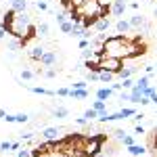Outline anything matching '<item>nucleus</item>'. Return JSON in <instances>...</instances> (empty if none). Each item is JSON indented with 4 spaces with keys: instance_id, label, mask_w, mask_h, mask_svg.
I'll return each instance as SVG.
<instances>
[{
    "instance_id": "21",
    "label": "nucleus",
    "mask_w": 157,
    "mask_h": 157,
    "mask_svg": "<svg viewBox=\"0 0 157 157\" xmlns=\"http://www.w3.org/2000/svg\"><path fill=\"white\" fill-rule=\"evenodd\" d=\"M52 115H55V117H67L69 111H67V107H57L55 111H52Z\"/></svg>"
},
{
    "instance_id": "35",
    "label": "nucleus",
    "mask_w": 157,
    "mask_h": 157,
    "mask_svg": "<svg viewBox=\"0 0 157 157\" xmlns=\"http://www.w3.org/2000/svg\"><path fill=\"white\" fill-rule=\"evenodd\" d=\"M57 97H69V88H59L57 90Z\"/></svg>"
},
{
    "instance_id": "16",
    "label": "nucleus",
    "mask_w": 157,
    "mask_h": 157,
    "mask_svg": "<svg viewBox=\"0 0 157 157\" xmlns=\"http://www.w3.org/2000/svg\"><path fill=\"white\" fill-rule=\"evenodd\" d=\"M134 73H136V67H124V69L117 73V78H120V80H126V78H132Z\"/></svg>"
},
{
    "instance_id": "39",
    "label": "nucleus",
    "mask_w": 157,
    "mask_h": 157,
    "mask_svg": "<svg viewBox=\"0 0 157 157\" xmlns=\"http://www.w3.org/2000/svg\"><path fill=\"white\" fill-rule=\"evenodd\" d=\"M44 75H46V78H55V75H57V71H55V69H46V71H44Z\"/></svg>"
},
{
    "instance_id": "43",
    "label": "nucleus",
    "mask_w": 157,
    "mask_h": 157,
    "mask_svg": "<svg viewBox=\"0 0 157 157\" xmlns=\"http://www.w3.org/2000/svg\"><path fill=\"white\" fill-rule=\"evenodd\" d=\"M111 88H113V92H117V90H124V86H121V84H113Z\"/></svg>"
},
{
    "instance_id": "42",
    "label": "nucleus",
    "mask_w": 157,
    "mask_h": 157,
    "mask_svg": "<svg viewBox=\"0 0 157 157\" xmlns=\"http://www.w3.org/2000/svg\"><path fill=\"white\" fill-rule=\"evenodd\" d=\"M134 132H136V134H145V128H143V126H136Z\"/></svg>"
},
{
    "instance_id": "20",
    "label": "nucleus",
    "mask_w": 157,
    "mask_h": 157,
    "mask_svg": "<svg viewBox=\"0 0 157 157\" xmlns=\"http://www.w3.org/2000/svg\"><path fill=\"white\" fill-rule=\"evenodd\" d=\"M120 113H121V120H126V117H134L136 109H132V107H124V109H120Z\"/></svg>"
},
{
    "instance_id": "30",
    "label": "nucleus",
    "mask_w": 157,
    "mask_h": 157,
    "mask_svg": "<svg viewBox=\"0 0 157 157\" xmlns=\"http://www.w3.org/2000/svg\"><path fill=\"white\" fill-rule=\"evenodd\" d=\"M9 151H11V143H9V140H2V143H0V155H2V153H9Z\"/></svg>"
},
{
    "instance_id": "11",
    "label": "nucleus",
    "mask_w": 157,
    "mask_h": 157,
    "mask_svg": "<svg viewBox=\"0 0 157 157\" xmlns=\"http://www.w3.org/2000/svg\"><path fill=\"white\" fill-rule=\"evenodd\" d=\"M88 97V90L86 88H71L69 90V98H75V101H82V98Z\"/></svg>"
},
{
    "instance_id": "36",
    "label": "nucleus",
    "mask_w": 157,
    "mask_h": 157,
    "mask_svg": "<svg viewBox=\"0 0 157 157\" xmlns=\"http://www.w3.org/2000/svg\"><path fill=\"white\" fill-rule=\"evenodd\" d=\"M75 124H78V126H86V124H88V120L82 115V117H75Z\"/></svg>"
},
{
    "instance_id": "46",
    "label": "nucleus",
    "mask_w": 157,
    "mask_h": 157,
    "mask_svg": "<svg viewBox=\"0 0 157 157\" xmlns=\"http://www.w3.org/2000/svg\"><path fill=\"white\" fill-rule=\"evenodd\" d=\"M153 157H157V153H153Z\"/></svg>"
},
{
    "instance_id": "40",
    "label": "nucleus",
    "mask_w": 157,
    "mask_h": 157,
    "mask_svg": "<svg viewBox=\"0 0 157 157\" xmlns=\"http://www.w3.org/2000/svg\"><path fill=\"white\" fill-rule=\"evenodd\" d=\"M149 103H151V98H149V97H143V98H140V105H143V107H145V105H149Z\"/></svg>"
},
{
    "instance_id": "38",
    "label": "nucleus",
    "mask_w": 157,
    "mask_h": 157,
    "mask_svg": "<svg viewBox=\"0 0 157 157\" xmlns=\"http://www.w3.org/2000/svg\"><path fill=\"white\" fill-rule=\"evenodd\" d=\"M19 149H21V145H19V143H17V140H15V143H11V151H15V153H17V151H19Z\"/></svg>"
},
{
    "instance_id": "17",
    "label": "nucleus",
    "mask_w": 157,
    "mask_h": 157,
    "mask_svg": "<svg viewBox=\"0 0 157 157\" xmlns=\"http://www.w3.org/2000/svg\"><path fill=\"white\" fill-rule=\"evenodd\" d=\"M92 109H94V111H98V113H101V111H107V101H101V98H97V101L92 103Z\"/></svg>"
},
{
    "instance_id": "24",
    "label": "nucleus",
    "mask_w": 157,
    "mask_h": 157,
    "mask_svg": "<svg viewBox=\"0 0 157 157\" xmlns=\"http://www.w3.org/2000/svg\"><path fill=\"white\" fill-rule=\"evenodd\" d=\"M29 121V115L27 113H17L15 115V124H27Z\"/></svg>"
},
{
    "instance_id": "1",
    "label": "nucleus",
    "mask_w": 157,
    "mask_h": 157,
    "mask_svg": "<svg viewBox=\"0 0 157 157\" xmlns=\"http://www.w3.org/2000/svg\"><path fill=\"white\" fill-rule=\"evenodd\" d=\"M103 50L109 57H117L121 61H128L130 55V38L126 34H115V36H109L103 42Z\"/></svg>"
},
{
    "instance_id": "25",
    "label": "nucleus",
    "mask_w": 157,
    "mask_h": 157,
    "mask_svg": "<svg viewBox=\"0 0 157 157\" xmlns=\"http://www.w3.org/2000/svg\"><path fill=\"white\" fill-rule=\"evenodd\" d=\"M134 84H136V82H134L132 78H126V80H121V86H124V90H132Z\"/></svg>"
},
{
    "instance_id": "10",
    "label": "nucleus",
    "mask_w": 157,
    "mask_h": 157,
    "mask_svg": "<svg viewBox=\"0 0 157 157\" xmlns=\"http://www.w3.org/2000/svg\"><path fill=\"white\" fill-rule=\"evenodd\" d=\"M115 29H117V34H128L132 27H130V21L128 19H117L115 21Z\"/></svg>"
},
{
    "instance_id": "15",
    "label": "nucleus",
    "mask_w": 157,
    "mask_h": 157,
    "mask_svg": "<svg viewBox=\"0 0 157 157\" xmlns=\"http://www.w3.org/2000/svg\"><path fill=\"white\" fill-rule=\"evenodd\" d=\"M128 21H130V27H136V29H140V27H143V23H145V17H140V15H132Z\"/></svg>"
},
{
    "instance_id": "27",
    "label": "nucleus",
    "mask_w": 157,
    "mask_h": 157,
    "mask_svg": "<svg viewBox=\"0 0 157 157\" xmlns=\"http://www.w3.org/2000/svg\"><path fill=\"white\" fill-rule=\"evenodd\" d=\"M140 98H143V94H138V92H132V90H130V103L140 105Z\"/></svg>"
},
{
    "instance_id": "28",
    "label": "nucleus",
    "mask_w": 157,
    "mask_h": 157,
    "mask_svg": "<svg viewBox=\"0 0 157 157\" xmlns=\"http://www.w3.org/2000/svg\"><path fill=\"white\" fill-rule=\"evenodd\" d=\"M120 143H121L124 147H130V145H134V136H130V134H126V136L121 138Z\"/></svg>"
},
{
    "instance_id": "7",
    "label": "nucleus",
    "mask_w": 157,
    "mask_h": 157,
    "mask_svg": "<svg viewBox=\"0 0 157 157\" xmlns=\"http://www.w3.org/2000/svg\"><path fill=\"white\" fill-rule=\"evenodd\" d=\"M109 27H111V21H109V17H98V21L94 23V29H97L98 34H105Z\"/></svg>"
},
{
    "instance_id": "32",
    "label": "nucleus",
    "mask_w": 157,
    "mask_h": 157,
    "mask_svg": "<svg viewBox=\"0 0 157 157\" xmlns=\"http://www.w3.org/2000/svg\"><path fill=\"white\" fill-rule=\"evenodd\" d=\"M55 19H57V23H65V21H67V13H63V11H61V13H57V17H55Z\"/></svg>"
},
{
    "instance_id": "45",
    "label": "nucleus",
    "mask_w": 157,
    "mask_h": 157,
    "mask_svg": "<svg viewBox=\"0 0 157 157\" xmlns=\"http://www.w3.org/2000/svg\"><path fill=\"white\" fill-rule=\"evenodd\" d=\"M4 115H6V111H4V109H0V120H4Z\"/></svg>"
},
{
    "instance_id": "41",
    "label": "nucleus",
    "mask_w": 157,
    "mask_h": 157,
    "mask_svg": "<svg viewBox=\"0 0 157 157\" xmlns=\"http://www.w3.org/2000/svg\"><path fill=\"white\" fill-rule=\"evenodd\" d=\"M4 121H9V124H13V121H15V115H9V113H6V115H4Z\"/></svg>"
},
{
    "instance_id": "3",
    "label": "nucleus",
    "mask_w": 157,
    "mask_h": 157,
    "mask_svg": "<svg viewBox=\"0 0 157 157\" xmlns=\"http://www.w3.org/2000/svg\"><path fill=\"white\" fill-rule=\"evenodd\" d=\"M80 11H82L84 17H101V6H98L97 0H84Z\"/></svg>"
},
{
    "instance_id": "34",
    "label": "nucleus",
    "mask_w": 157,
    "mask_h": 157,
    "mask_svg": "<svg viewBox=\"0 0 157 157\" xmlns=\"http://www.w3.org/2000/svg\"><path fill=\"white\" fill-rule=\"evenodd\" d=\"M113 136H115V138H117V140H121V138H124V136H126V132H124V130H120V128H117V130H113Z\"/></svg>"
},
{
    "instance_id": "5",
    "label": "nucleus",
    "mask_w": 157,
    "mask_h": 157,
    "mask_svg": "<svg viewBox=\"0 0 157 157\" xmlns=\"http://www.w3.org/2000/svg\"><path fill=\"white\" fill-rule=\"evenodd\" d=\"M61 132H63V128H52V126H50V128H44V130H42V138H44V140H57Z\"/></svg>"
},
{
    "instance_id": "12",
    "label": "nucleus",
    "mask_w": 157,
    "mask_h": 157,
    "mask_svg": "<svg viewBox=\"0 0 157 157\" xmlns=\"http://www.w3.org/2000/svg\"><path fill=\"white\" fill-rule=\"evenodd\" d=\"M117 75L115 73H111V71H105V69H101L98 71V80L103 82V84H113V80H115Z\"/></svg>"
},
{
    "instance_id": "13",
    "label": "nucleus",
    "mask_w": 157,
    "mask_h": 157,
    "mask_svg": "<svg viewBox=\"0 0 157 157\" xmlns=\"http://www.w3.org/2000/svg\"><path fill=\"white\" fill-rule=\"evenodd\" d=\"M113 97V88H98L97 90V98H101V101H109V98Z\"/></svg>"
},
{
    "instance_id": "18",
    "label": "nucleus",
    "mask_w": 157,
    "mask_h": 157,
    "mask_svg": "<svg viewBox=\"0 0 157 157\" xmlns=\"http://www.w3.org/2000/svg\"><path fill=\"white\" fill-rule=\"evenodd\" d=\"M48 29H50L48 23H38L36 25V34H38V36H46V34H48Z\"/></svg>"
},
{
    "instance_id": "2",
    "label": "nucleus",
    "mask_w": 157,
    "mask_h": 157,
    "mask_svg": "<svg viewBox=\"0 0 157 157\" xmlns=\"http://www.w3.org/2000/svg\"><path fill=\"white\" fill-rule=\"evenodd\" d=\"M101 69H105V71H111V73H117L124 69V61L117 59V57H109V55H105L103 59H101V63H98V71Z\"/></svg>"
},
{
    "instance_id": "4",
    "label": "nucleus",
    "mask_w": 157,
    "mask_h": 157,
    "mask_svg": "<svg viewBox=\"0 0 157 157\" xmlns=\"http://www.w3.org/2000/svg\"><path fill=\"white\" fill-rule=\"evenodd\" d=\"M128 9V4H126V0H113V4H111V15L113 17H124V13Z\"/></svg>"
},
{
    "instance_id": "6",
    "label": "nucleus",
    "mask_w": 157,
    "mask_h": 157,
    "mask_svg": "<svg viewBox=\"0 0 157 157\" xmlns=\"http://www.w3.org/2000/svg\"><path fill=\"white\" fill-rule=\"evenodd\" d=\"M55 61H57V52H55V50H46V52L42 55V59H40V65H44V67H52Z\"/></svg>"
},
{
    "instance_id": "26",
    "label": "nucleus",
    "mask_w": 157,
    "mask_h": 157,
    "mask_svg": "<svg viewBox=\"0 0 157 157\" xmlns=\"http://www.w3.org/2000/svg\"><path fill=\"white\" fill-rule=\"evenodd\" d=\"M17 157H34V151H32V149H19V151H17Z\"/></svg>"
},
{
    "instance_id": "14",
    "label": "nucleus",
    "mask_w": 157,
    "mask_h": 157,
    "mask_svg": "<svg viewBox=\"0 0 157 157\" xmlns=\"http://www.w3.org/2000/svg\"><path fill=\"white\" fill-rule=\"evenodd\" d=\"M11 9L15 13H23L27 9V0H11Z\"/></svg>"
},
{
    "instance_id": "8",
    "label": "nucleus",
    "mask_w": 157,
    "mask_h": 157,
    "mask_svg": "<svg viewBox=\"0 0 157 157\" xmlns=\"http://www.w3.org/2000/svg\"><path fill=\"white\" fill-rule=\"evenodd\" d=\"M126 149H128V153H130L132 157H143L147 153V147L145 145H136V143L130 145V147H126Z\"/></svg>"
},
{
    "instance_id": "29",
    "label": "nucleus",
    "mask_w": 157,
    "mask_h": 157,
    "mask_svg": "<svg viewBox=\"0 0 157 157\" xmlns=\"http://www.w3.org/2000/svg\"><path fill=\"white\" fill-rule=\"evenodd\" d=\"M86 80H88V82H101V80H98V71H88L86 73Z\"/></svg>"
},
{
    "instance_id": "23",
    "label": "nucleus",
    "mask_w": 157,
    "mask_h": 157,
    "mask_svg": "<svg viewBox=\"0 0 157 157\" xmlns=\"http://www.w3.org/2000/svg\"><path fill=\"white\" fill-rule=\"evenodd\" d=\"M59 27H61V32H63V34H71V29H73V23L69 21V19H67V21H65V23H61Z\"/></svg>"
},
{
    "instance_id": "19",
    "label": "nucleus",
    "mask_w": 157,
    "mask_h": 157,
    "mask_svg": "<svg viewBox=\"0 0 157 157\" xmlns=\"http://www.w3.org/2000/svg\"><path fill=\"white\" fill-rule=\"evenodd\" d=\"M84 117H86L88 121H92V120H98V111H94L92 107H90V109H86V111H84Z\"/></svg>"
},
{
    "instance_id": "44",
    "label": "nucleus",
    "mask_w": 157,
    "mask_h": 157,
    "mask_svg": "<svg viewBox=\"0 0 157 157\" xmlns=\"http://www.w3.org/2000/svg\"><path fill=\"white\" fill-rule=\"evenodd\" d=\"M4 34H6V32H4V27H2V25H0V40H2V38H4Z\"/></svg>"
},
{
    "instance_id": "37",
    "label": "nucleus",
    "mask_w": 157,
    "mask_h": 157,
    "mask_svg": "<svg viewBox=\"0 0 157 157\" xmlns=\"http://www.w3.org/2000/svg\"><path fill=\"white\" fill-rule=\"evenodd\" d=\"M73 88H86V80H78V82L73 84Z\"/></svg>"
},
{
    "instance_id": "31",
    "label": "nucleus",
    "mask_w": 157,
    "mask_h": 157,
    "mask_svg": "<svg viewBox=\"0 0 157 157\" xmlns=\"http://www.w3.org/2000/svg\"><path fill=\"white\" fill-rule=\"evenodd\" d=\"M32 78H34V71H29V69H23V71H21V80H25V82H29Z\"/></svg>"
},
{
    "instance_id": "33",
    "label": "nucleus",
    "mask_w": 157,
    "mask_h": 157,
    "mask_svg": "<svg viewBox=\"0 0 157 157\" xmlns=\"http://www.w3.org/2000/svg\"><path fill=\"white\" fill-rule=\"evenodd\" d=\"M36 9H38V11H48V4H46L44 0H38V2H36Z\"/></svg>"
},
{
    "instance_id": "22",
    "label": "nucleus",
    "mask_w": 157,
    "mask_h": 157,
    "mask_svg": "<svg viewBox=\"0 0 157 157\" xmlns=\"http://www.w3.org/2000/svg\"><path fill=\"white\" fill-rule=\"evenodd\" d=\"M92 55H94V46H88V48H84V50H82V61L92 59Z\"/></svg>"
},
{
    "instance_id": "9",
    "label": "nucleus",
    "mask_w": 157,
    "mask_h": 157,
    "mask_svg": "<svg viewBox=\"0 0 157 157\" xmlns=\"http://www.w3.org/2000/svg\"><path fill=\"white\" fill-rule=\"evenodd\" d=\"M44 52H46V48H42V46H34V48L27 50V57H29L32 61H38V63H40V59H42Z\"/></svg>"
}]
</instances>
